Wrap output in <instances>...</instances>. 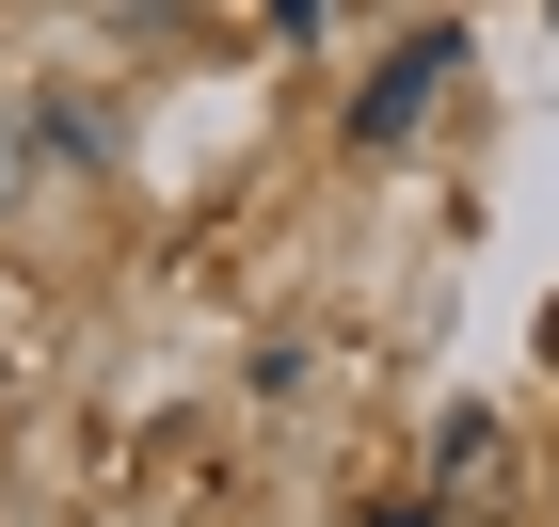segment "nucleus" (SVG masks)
<instances>
[{"label": "nucleus", "mask_w": 559, "mask_h": 527, "mask_svg": "<svg viewBox=\"0 0 559 527\" xmlns=\"http://www.w3.org/2000/svg\"><path fill=\"white\" fill-rule=\"evenodd\" d=\"M448 64H464V33H416V48H400V64H384V81L352 96V144H400V129H416V112H431V96H448Z\"/></svg>", "instance_id": "f257e3e1"}, {"label": "nucleus", "mask_w": 559, "mask_h": 527, "mask_svg": "<svg viewBox=\"0 0 559 527\" xmlns=\"http://www.w3.org/2000/svg\"><path fill=\"white\" fill-rule=\"evenodd\" d=\"M544 336H559V320H544Z\"/></svg>", "instance_id": "f03ea898"}]
</instances>
